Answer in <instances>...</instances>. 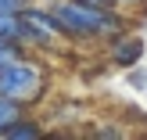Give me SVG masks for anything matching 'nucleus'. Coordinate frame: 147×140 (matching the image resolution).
Instances as JSON below:
<instances>
[{
  "label": "nucleus",
  "mask_w": 147,
  "mask_h": 140,
  "mask_svg": "<svg viewBox=\"0 0 147 140\" xmlns=\"http://www.w3.org/2000/svg\"><path fill=\"white\" fill-rule=\"evenodd\" d=\"M57 25L68 40H111L126 29V18L115 4H86V0H54L50 4Z\"/></svg>",
  "instance_id": "f257e3e1"
},
{
  "label": "nucleus",
  "mask_w": 147,
  "mask_h": 140,
  "mask_svg": "<svg viewBox=\"0 0 147 140\" xmlns=\"http://www.w3.org/2000/svg\"><path fill=\"white\" fill-rule=\"evenodd\" d=\"M43 86H47L43 68L32 57H25V54H18L14 61H7L4 68H0V93L11 97V101H18V104H25V108L43 97Z\"/></svg>",
  "instance_id": "f03ea898"
},
{
  "label": "nucleus",
  "mask_w": 147,
  "mask_h": 140,
  "mask_svg": "<svg viewBox=\"0 0 147 140\" xmlns=\"http://www.w3.org/2000/svg\"><path fill=\"white\" fill-rule=\"evenodd\" d=\"M61 40H68L65 36V29L57 25L54 11H50V4H29L25 11H22V43L25 47H36V50H50L57 47Z\"/></svg>",
  "instance_id": "7ed1b4c3"
},
{
  "label": "nucleus",
  "mask_w": 147,
  "mask_h": 140,
  "mask_svg": "<svg viewBox=\"0 0 147 140\" xmlns=\"http://www.w3.org/2000/svg\"><path fill=\"white\" fill-rule=\"evenodd\" d=\"M111 61L115 68H136V61L144 57V36L140 32H129V29H122L119 36H111Z\"/></svg>",
  "instance_id": "20e7f679"
},
{
  "label": "nucleus",
  "mask_w": 147,
  "mask_h": 140,
  "mask_svg": "<svg viewBox=\"0 0 147 140\" xmlns=\"http://www.w3.org/2000/svg\"><path fill=\"white\" fill-rule=\"evenodd\" d=\"M40 137H43V126L36 119H29V115H18L4 129V140H40Z\"/></svg>",
  "instance_id": "39448f33"
},
{
  "label": "nucleus",
  "mask_w": 147,
  "mask_h": 140,
  "mask_svg": "<svg viewBox=\"0 0 147 140\" xmlns=\"http://www.w3.org/2000/svg\"><path fill=\"white\" fill-rule=\"evenodd\" d=\"M18 115H25V104H18V101H11V97L0 93V137H4V129L11 126Z\"/></svg>",
  "instance_id": "423d86ee"
},
{
  "label": "nucleus",
  "mask_w": 147,
  "mask_h": 140,
  "mask_svg": "<svg viewBox=\"0 0 147 140\" xmlns=\"http://www.w3.org/2000/svg\"><path fill=\"white\" fill-rule=\"evenodd\" d=\"M0 40L22 43V14H0Z\"/></svg>",
  "instance_id": "0eeeda50"
},
{
  "label": "nucleus",
  "mask_w": 147,
  "mask_h": 140,
  "mask_svg": "<svg viewBox=\"0 0 147 140\" xmlns=\"http://www.w3.org/2000/svg\"><path fill=\"white\" fill-rule=\"evenodd\" d=\"M18 54H25V43H7V40H0V68H4L7 61H14Z\"/></svg>",
  "instance_id": "6e6552de"
},
{
  "label": "nucleus",
  "mask_w": 147,
  "mask_h": 140,
  "mask_svg": "<svg viewBox=\"0 0 147 140\" xmlns=\"http://www.w3.org/2000/svg\"><path fill=\"white\" fill-rule=\"evenodd\" d=\"M29 7V0H0V14H22Z\"/></svg>",
  "instance_id": "1a4fd4ad"
},
{
  "label": "nucleus",
  "mask_w": 147,
  "mask_h": 140,
  "mask_svg": "<svg viewBox=\"0 0 147 140\" xmlns=\"http://www.w3.org/2000/svg\"><path fill=\"white\" fill-rule=\"evenodd\" d=\"M119 4H122V7H136V4L147 7V0H115V7H119Z\"/></svg>",
  "instance_id": "9d476101"
},
{
  "label": "nucleus",
  "mask_w": 147,
  "mask_h": 140,
  "mask_svg": "<svg viewBox=\"0 0 147 140\" xmlns=\"http://www.w3.org/2000/svg\"><path fill=\"white\" fill-rule=\"evenodd\" d=\"M29 4H54V0H29Z\"/></svg>",
  "instance_id": "9b49d317"
}]
</instances>
